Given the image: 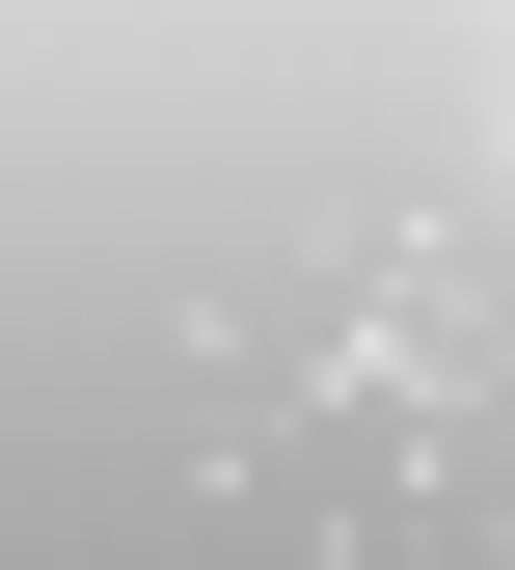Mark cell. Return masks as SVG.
I'll use <instances>...</instances> for the list:
<instances>
[{"label":"cell","mask_w":515,"mask_h":570,"mask_svg":"<svg viewBox=\"0 0 515 570\" xmlns=\"http://www.w3.org/2000/svg\"><path fill=\"white\" fill-rule=\"evenodd\" d=\"M0 570H515V0H0Z\"/></svg>","instance_id":"cell-1"}]
</instances>
